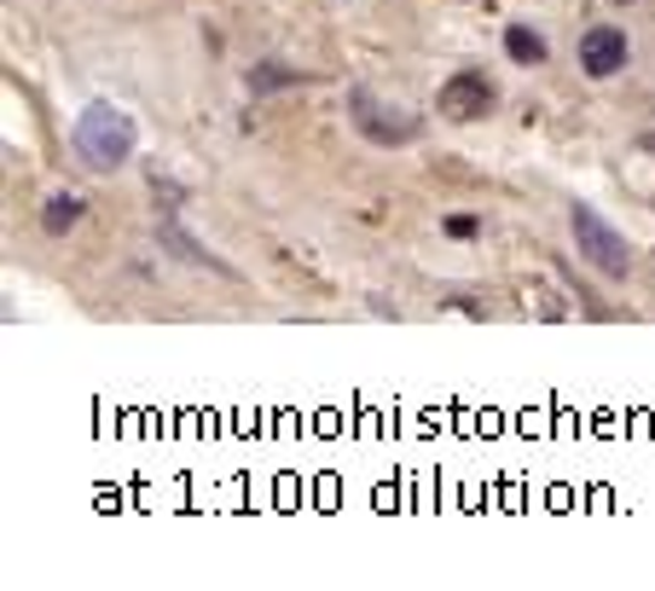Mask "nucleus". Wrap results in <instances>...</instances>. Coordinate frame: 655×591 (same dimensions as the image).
Here are the masks:
<instances>
[{
	"label": "nucleus",
	"mask_w": 655,
	"mask_h": 591,
	"mask_svg": "<svg viewBox=\"0 0 655 591\" xmlns=\"http://www.w3.org/2000/svg\"><path fill=\"white\" fill-rule=\"evenodd\" d=\"M447 233H452V238H470V233H475V221H470V215H459V221H447Z\"/></svg>",
	"instance_id": "obj_7"
},
{
	"label": "nucleus",
	"mask_w": 655,
	"mask_h": 591,
	"mask_svg": "<svg viewBox=\"0 0 655 591\" xmlns=\"http://www.w3.org/2000/svg\"><path fill=\"white\" fill-rule=\"evenodd\" d=\"M581 70L586 75H615V70H626V35L621 30H610V23H597V30H586L581 35Z\"/></svg>",
	"instance_id": "obj_4"
},
{
	"label": "nucleus",
	"mask_w": 655,
	"mask_h": 591,
	"mask_svg": "<svg viewBox=\"0 0 655 591\" xmlns=\"http://www.w3.org/2000/svg\"><path fill=\"white\" fill-rule=\"evenodd\" d=\"M75 215H82V197L59 192V197H47V215H41V226H47V233H64V226H75Z\"/></svg>",
	"instance_id": "obj_6"
},
{
	"label": "nucleus",
	"mask_w": 655,
	"mask_h": 591,
	"mask_svg": "<svg viewBox=\"0 0 655 591\" xmlns=\"http://www.w3.org/2000/svg\"><path fill=\"white\" fill-rule=\"evenodd\" d=\"M505 53L516 64H545V41L528 30V23H511V30H505Z\"/></svg>",
	"instance_id": "obj_5"
},
{
	"label": "nucleus",
	"mask_w": 655,
	"mask_h": 591,
	"mask_svg": "<svg viewBox=\"0 0 655 591\" xmlns=\"http://www.w3.org/2000/svg\"><path fill=\"white\" fill-rule=\"evenodd\" d=\"M569 226H574V244H581V255H586L597 273H610V278L626 273V262H633V255H626V238L615 233V226H603L597 210H574Z\"/></svg>",
	"instance_id": "obj_2"
},
{
	"label": "nucleus",
	"mask_w": 655,
	"mask_h": 591,
	"mask_svg": "<svg viewBox=\"0 0 655 591\" xmlns=\"http://www.w3.org/2000/svg\"><path fill=\"white\" fill-rule=\"evenodd\" d=\"M488 111H493V82L482 70H459L441 88V116L447 122H482Z\"/></svg>",
	"instance_id": "obj_3"
},
{
	"label": "nucleus",
	"mask_w": 655,
	"mask_h": 591,
	"mask_svg": "<svg viewBox=\"0 0 655 591\" xmlns=\"http://www.w3.org/2000/svg\"><path fill=\"white\" fill-rule=\"evenodd\" d=\"M75 151H82L93 169H116L134 151V122L116 105H88L75 116Z\"/></svg>",
	"instance_id": "obj_1"
}]
</instances>
